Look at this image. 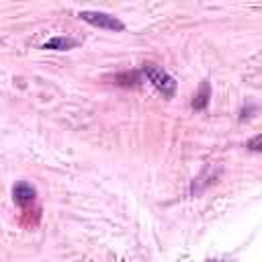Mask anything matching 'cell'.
Segmentation results:
<instances>
[{
	"label": "cell",
	"mask_w": 262,
	"mask_h": 262,
	"mask_svg": "<svg viewBox=\"0 0 262 262\" xmlns=\"http://www.w3.org/2000/svg\"><path fill=\"white\" fill-rule=\"evenodd\" d=\"M141 72H143V76L147 78V82H151V86H154L164 98H172V96L176 94V80H174L164 68H160L158 63L145 61V63L141 66Z\"/></svg>",
	"instance_id": "cell-1"
},
{
	"label": "cell",
	"mask_w": 262,
	"mask_h": 262,
	"mask_svg": "<svg viewBox=\"0 0 262 262\" xmlns=\"http://www.w3.org/2000/svg\"><path fill=\"white\" fill-rule=\"evenodd\" d=\"M78 16H80L84 23H88V25H92V27H98V29H106V31H123V29H125V25H123L117 16H113V14H108V12H100V10H82Z\"/></svg>",
	"instance_id": "cell-2"
},
{
	"label": "cell",
	"mask_w": 262,
	"mask_h": 262,
	"mask_svg": "<svg viewBox=\"0 0 262 262\" xmlns=\"http://www.w3.org/2000/svg\"><path fill=\"white\" fill-rule=\"evenodd\" d=\"M12 196H14V203H16L18 207H27V205H31V203L37 199V190H35L33 184H29V182L23 180V182H16V184H14Z\"/></svg>",
	"instance_id": "cell-3"
},
{
	"label": "cell",
	"mask_w": 262,
	"mask_h": 262,
	"mask_svg": "<svg viewBox=\"0 0 262 262\" xmlns=\"http://www.w3.org/2000/svg\"><path fill=\"white\" fill-rule=\"evenodd\" d=\"M209 98H211V86H209V82L205 80V82L201 84L199 92L192 96L190 106H192L194 111H205V108H207V104H209Z\"/></svg>",
	"instance_id": "cell-4"
},
{
	"label": "cell",
	"mask_w": 262,
	"mask_h": 262,
	"mask_svg": "<svg viewBox=\"0 0 262 262\" xmlns=\"http://www.w3.org/2000/svg\"><path fill=\"white\" fill-rule=\"evenodd\" d=\"M78 45V41L76 39H72V37H63V35H59V37H53V39H49L45 45H43V49H55V51H68V49H74Z\"/></svg>",
	"instance_id": "cell-5"
},
{
	"label": "cell",
	"mask_w": 262,
	"mask_h": 262,
	"mask_svg": "<svg viewBox=\"0 0 262 262\" xmlns=\"http://www.w3.org/2000/svg\"><path fill=\"white\" fill-rule=\"evenodd\" d=\"M246 147H250L252 151H260V149H262V137H260V135L252 137V139L248 141V145H246Z\"/></svg>",
	"instance_id": "cell-6"
},
{
	"label": "cell",
	"mask_w": 262,
	"mask_h": 262,
	"mask_svg": "<svg viewBox=\"0 0 262 262\" xmlns=\"http://www.w3.org/2000/svg\"><path fill=\"white\" fill-rule=\"evenodd\" d=\"M207 262H227V260H207Z\"/></svg>",
	"instance_id": "cell-7"
}]
</instances>
